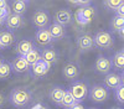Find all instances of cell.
Segmentation results:
<instances>
[{"instance_id": "obj_9", "label": "cell", "mask_w": 124, "mask_h": 109, "mask_svg": "<svg viewBox=\"0 0 124 109\" xmlns=\"http://www.w3.org/2000/svg\"><path fill=\"white\" fill-rule=\"evenodd\" d=\"M4 22H5L6 27L9 29V31H14V30L21 29L25 25V20H24V16H21V15H15V14L10 13Z\"/></svg>"}, {"instance_id": "obj_17", "label": "cell", "mask_w": 124, "mask_h": 109, "mask_svg": "<svg viewBox=\"0 0 124 109\" xmlns=\"http://www.w3.org/2000/svg\"><path fill=\"white\" fill-rule=\"evenodd\" d=\"M47 30H48V32H50V35H51V37H52L54 41L61 40V38H63V37L66 36V29H65L63 26L56 24V22L51 24Z\"/></svg>"}, {"instance_id": "obj_30", "label": "cell", "mask_w": 124, "mask_h": 109, "mask_svg": "<svg viewBox=\"0 0 124 109\" xmlns=\"http://www.w3.org/2000/svg\"><path fill=\"white\" fill-rule=\"evenodd\" d=\"M9 14H10V9H9V6H8V7H4V9H0V20L5 21V19L8 17Z\"/></svg>"}, {"instance_id": "obj_18", "label": "cell", "mask_w": 124, "mask_h": 109, "mask_svg": "<svg viewBox=\"0 0 124 109\" xmlns=\"http://www.w3.org/2000/svg\"><path fill=\"white\" fill-rule=\"evenodd\" d=\"M65 92H66V89L63 87H61V86H55L50 89V93H48V97L55 104H61L62 102V99H63V95H65Z\"/></svg>"}, {"instance_id": "obj_21", "label": "cell", "mask_w": 124, "mask_h": 109, "mask_svg": "<svg viewBox=\"0 0 124 109\" xmlns=\"http://www.w3.org/2000/svg\"><path fill=\"white\" fill-rule=\"evenodd\" d=\"M15 41V36L11 31L9 30H1L0 31V47L1 48H8L10 47Z\"/></svg>"}, {"instance_id": "obj_36", "label": "cell", "mask_w": 124, "mask_h": 109, "mask_svg": "<svg viewBox=\"0 0 124 109\" xmlns=\"http://www.w3.org/2000/svg\"><path fill=\"white\" fill-rule=\"evenodd\" d=\"M118 34H119V36H120V37H123V38H124V27L119 30V31H118Z\"/></svg>"}, {"instance_id": "obj_5", "label": "cell", "mask_w": 124, "mask_h": 109, "mask_svg": "<svg viewBox=\"0 0 124 109\" xmlns=\"http://www.w3.org/2000/svg\"><path fill=\"white\" fill-rule=\"evenodd\" d=\"M93 41L94 45L102 50H109L114 45V38H113L112 34L107 31H99L93 36Z\"/></svg>"}, {"instance_id": "obj_20", "label": "cell", "mask_w": 124, "mask_h": 109, "mask_svg": "<svg viewBox=\"0 0 124 109\" xmlns=\"http://www.w3.org/2000/svg\"><path fill=\"white\" fill-rule=\"evenodd\" d=\"M104 86L107 88H110V89H118L120 86H122V81H120V74H117V73H108L106 74V78H104Z\"/></svg>"}, {"instance_id": "obj_31", "label": "cell", "mask_w": 124, "mask_h": 109, "mask_svg": "<svg viewBox=\"0 0 124 109\" xmlns=\"http://www.w3.org/2000/svg\"><path fill=\"white\" fill-rule=\"evenodd\" d=\"M116 13H117V16H123L124 17V3L116 10Z\"/></svg>"}, {"instance_id": "obj_41", "label": "cell", "mask_w": 124, "mask_h": 109, "mask_svg": "<svg viewBox=\"0 0 124 109\" xmlns=\"http://www.w3.org/2000/svg\"><path fill=\"white\" fill-rule=\"evenodd\" d=\"M122 53H123V55H124V48H123V50H122Z\"/></svg>"}, {"instance_id": "obj_38", "label": "cell", "mask_w": 124, "mask_h": 109, "mask_svg": "<svg viewBox=\"0 0 124 109\" xmlns=\"http://www.w3.org/2000/svg\"><path fill=\"white\" fill-rule=\"evenodd\" d=\"M109 109H122L120 107H113V108H109Z\"/></svg>"}, {"instance_id": "obj_22", "label": "cell", "mask_w": 124, "mask_h": 109, "mask_svg": "<svg viewBox=\"0 0 124 109\" xmlns=\"http://www.w3.org/2000/svg\"><path fill=\"white\" fill-rule=\"evenodd\" d=\"M24 58H25V61L29 63V66H32V65L37 63L39 61H41V52L39 51L37 48H34V50H31L26 56H24Z\"/></svg>"}, {"instance_id": "obj_23", "label": "cell", "mask_w": 124, "mask_h": 109, "mask_svg": "<svg viewBox=\"0 0 124 109\" xmlns=\"http://www.w3.org/2000/svg\"><path fill=\"white\" fill-rule=\"evenodd\" d=\"M110 61H112V66L116 69H118V71H124V55L122 53V51L117 52L113 56V58Z\"/></svg>"}, {"instance_id": "obj_13", "label": "cell", "mask_w": 124, "mask_h": 109, "mask_svg": "<svg viewBox=\"0 0 124 109\" xmlns=\"http://www.w3.org/2000/svg\"><path fill=\"white\" fill-rule=\"evenodd\" d=\"M41 52V61L46 62L47 65H55L57 61H58V53L55 48L52 47H47V48H44Z\"/></svg>"}, {"instance_id": "obj_43", "label": "cell", "mask_w": 124, "mask_h": 109, "mask_svg": "<svg viewBox=\"0 0 124 109\" xmlns=\"http://www.w3.org/2000/svg\"><path fill=\"white\" fill-rule=\"evenodd\" d=\"M0 50H1V47H0Z\"/></svg>"}, {"instance_id": "obj_32", "label": "cell", "mask_w": 124, "mask_h": 109, "mask_svg": "<svg viewBox=\"0 0 124 109\" xmlns=\"http://www.w3.org/2000/svg\"><path fill=\"white\" fill-rule=\"evenodd\" d=\"M70 109H86V108L83 107V104H82V103H76L75 105H72Z\"/></svg>"}, {"instance_id": "obj_6", "label": "cell", "mask_w": 124, "mask_h": 109, "mask_svg": "<svg viewBox=\"0 0 124 109\" xmlns=\"http://www.w3.org/2000/svg\"><path fill=\"white\" fill-rule=\"evenodd\" d=\"M51 17L46 10H36L32 15V24L39 29H46L50 26Z\"/></svg>"}, {"instance_id": "obj_35", "label": "cell", "mask_w": 124, "mask_h": 109, "mask_svg": "<svg viewBox=\"0 0 124 109\" xmlns=\"http://www.w3.org/2000/svg\"><path fill=\"white\" fill-rule=\"evenodd\" d=\"M4 103H5V97H4V94L0 93V108L4 105Z\"/></svg>"}, {"instance_id": "obj_40", "label": "cell", "mask_w": 124, "mask_h": 109, "mask_svg": "<svg viewBox=\"0 0 124 109\" xmlns=\"http://www.w3.org/2000/svg\"><path fill=\"white\" fill-rule=\"evenodd\" d=\"M1 63H3V59H1V58H0V65H1Z\"/></svg>"}, {"instance_id": "obj_29", "label": "cell", "mask_w": 124, "mask_h": 109, "mask_svg": "<svg viewBox=\"0 0 124 109\" xmlns=\"http://www.w3.org/2000/svg\"><path fill=\"white\" fill-rule=\"evenodd\" d=\"M70 5H76V6H81V7H86L92 5V1H86V0H72V1H68Z\"/></svg>"}, {"instance_id": "obj_2", "label": "cell", "mask_w": 124, "mask_h": 109, "mask_svg": "<svg viewBox=\"0 0 124 109\" xmlns=\"http://www.w3.org/2000/svg\"><path fill=\"white\" fill-rule=\"evenodd\" d=\"M88 89L89 88L86 84V82H83V81H75V82H72V84L70 86L68 91L71 92L72 95H73V98L76 99L77 103H82L88 97Z\"/></svg>"}, {"instance_id": "obj_33", "label": "cell", "mask_w": 124, "mask_h": 109, "mask_svg": "<svg viewBox=\"0 0 124 109\" xmlns=\"http://www.w3.org/2000/svg\"><path fill=\"white\" fill-rule=\"evenodd\" d=\"M32 109H48V107L45 105V104H36Z\"/></svg>"}, {"instance_id": "obj_26", "label": "cell", "mask_w": 124, "mask_h": 109, "mask_svg": "<svg viewBox=\"0 0 124 109\" xmlns=\"http://www.w3.org/2000/svg\"><path fill=\"white\" fill-rule=\"evenodd\" d=\"M11 74V67H10V63L8 62H3L0 65V79H6L10 77Z\"/></svg>"}, {"instance_id": "obj_15", "label": "cell", "mask_w": 124, "mask_h": 109, "mask_svg": "<svg viewBox=\"0 0 124 109\" xmlns=\"http://www.w3.org/2000/svg\"><path fill=\"white\" fill-rule=\"evenodd\" d=\"M34 48H35V45L31 40H26V38L20 40V41L17 42V45H16V53L20 57H24Z\"/></svg>"}, {"instance_id": "obj_37", "label": "cell", "mask_w": 124, "mask_h": 109, "mask_svg": "<svg viewBox=\"0 0 124 109\" xmlns=\"http://www.w3.org/2000/svg\"><path fill=\"white\" fill-rule=\"evenodd\" d=\"M120 81H122V86H124V71H123V73L120 74Z\"/></svg>"}, {"instance_id": "obj_39", "label": "cell", "mask_w": 124, "mask_h": 109, "mask_svg": "<svg viewBox=\"0 0 124 109\" xmlns=\"http://www.w3.org/2000/svg\"><path fill=\"white\" fill-rule=\"evenodd\" d=\"M3 24H4V21H3V20H0V26H1Z\"/></svg>"}, {"instance_id": "obj_11", "label": "cell", "mask_w": 124, "mask_h": 109, "mask_svg": "<svg viewBox=\"0 0 124 109\" xmlns=\"http://www.w3.org/2000/svg\"><path fill=\"white\" fill-rule=\"evenodd\" d=\"M96 71L101 74H108L110 73V69H112V61L110 58L106 57V56H99L96 61L94 65Z\"/></svg>"}, {"instance_id": "obj_10", "label": "cell", "mask_w": 124, "mask_h": 109, "mask_svg": "<svg viewBox=\"0 0 124 109\" xmlns=\"http://www.w3.org/2000/svg\"><path fill=\"white\" fill-rule=\"evenodd\" d=\"M50 65H47L44 61H39L37 63L30 66V73L34 78H41L47 74V72L50 71Z\"/></svg>"}, {"instance_id": "obj_14", "label": "cell", "mask_w": 124, "mask_h": 109, "mask_svg": "<svg viewBox=\"0 0 124 109\" xmlns=\"http://www.w3.org/2000/svg\"><path fill=\"white\" fill-rule=\"evenodd\" d=\"M35 40L40 46H48L54 41L47 29H37L35 34Z\"/></svg>"}, {"instance_id": "obj_1", "label": "cell", "mask_w": 124, "mask_h": 109, "mask_svg": "<svg viewBox=\"0 0 124 109\" xmlns=\"http://www.w3.org/2000/svg\"><path fill=\"white\" fill-rule=\"evenodd\" d=\"M9 101L15 108H25L32 101V92L26 87H17L14 88L9 94Z\"/></svg>"}, {"instance_id": "obj_12", "label": "cell", "mask_w": 124, "mask_h": 109, "mask_svg": "<svg viewBox=\"0 0 124 109\" xmlns=\"http://www.w3.org/2000/svg\"><path fill=\"white\" fill-rule=\"evenodd\" d=\"M10 67H11V71H14L17 74H21V73H26L30 71V66L29 63L25 61L24 57H20L17 56L16 58H14L11 63H10Z\"/></svg>"}, {"instance_id": "obj_7", "label": "cell", "mask_w": 124, "mask_h": 109, "mask_svg": "<svg viewBox=\"0 0 124 109\" xmlns=\"http://www.w3.org/2000/svg\"><path fill=\"white\" fill-rule=\"evenodd\" d=\"M55 22L61 25V26H68L72 24L73 21V15L70 11L68 9H61V10H57L56 14H55Z\"/></svg>"}, {"instance_id": "obj_25", "label": "cell", "mask_w": 124, "mask_h": 109, "mask_svg": "<svg viewBox=\"0 0 124 109\" xmlns=\"http://www.w3.org/2000/svg\"><path fill=\"white\" fill-rule=\"evenodd\" d=\"M124 27V17L123 16H114L112 19V21H110V29H112V31H119L120 29Z\"/></svg>"}, {"instance_id": "obj_3", "label": "cell", "mask_w": 124, "mask_h": 109, "mask_svg": "<svg viewBox=\"0 0 124 109\" xmlns=\"http://www.w3.org/2000/svg\"><path fill=\"white\" fill-rule=\"evenodd\" d=\"M89 99L94 103H103L109 98V91L103 84H94L88 89Z\"/></svg>"}, {"instance_id": "obj_28", "label": "cell", "mask_w": 124, "mask_h": 109, "mask_svg": "<svg viewBox=\"0 0 124 109\" xmlns=\"http://www.w3.org/2000/svg\"><path fill=\"white\" fill-rule=\"evenodd\" d=\"M114 95H116L117 102H119L120 104H124V86H120L118 89H116Z\"/></svg>"}, {"instance_id": "obj_8", "label": "cell", "mask_w": 124, "mask_h": 109, "mask_svg": "<svg viewBox=\"0 0 124 109\" xmlns=\"http://www.w3.org/2000/svg\"><path fill=\"white\" fill-rule=\"evenodd\" d=\"M76 45L81 52H88L94 47V41H93V36L88 34H83L77 37L76 40Z\"/></svg>"}, {"instance_id": "obj_42", "label": "cell", "mask_w": 124, "mask_h": 109, "mask_svg": "<svg viewBox=\"0 0 124 109\" xmlns=\"http://www.w3.org/2000/svg\"><path fill=\"white\" fill-rule=\"evenodd\" d=\"M88 109H98V108H88Z\"/></svg>"}, {"instance_id": "obj_16", "label": "cell", "mask_w": 124, "mask_h": 109, "mask_svg": "<svg viewBox=\"0 0 124 109\" xmlns=\"http://www.w3.org/2000/svg\"><path fill=\"white\" fill-rule=\"evenodd\" d=\"M62 72H63V76L66 79H68V81H75L79 74V69H78V66L76 63L68 62L67 65H65Z\"/></svg>"}, {"instance_id": "obj_27", "label": "cell", "mask_w": 124, "mask_h": 109, "mask_svg": "<svg viewBox=\"0 0 124 109\" xmlns=\"http://www.w3.org/2000/svg\"><path fill=\"white\" fill-rule=\"evenodd\" d=\"M124 3V0H106L104 1V5L108 7V9H110V10H116L122 5Z\"/></svg>"}, {"instance_id": "obj_4", "label": "cell", "mask_w": 124, "mask_h": 109, "mask_svg": "<svg viewBox=\"0 0 124 109\" xmlns=\"http://www.w3.org/2000/svg\"><path fill=\"white\" fill-rule=\"evenodd\" d=\"M96 15H97L96 9L92 5H89V6H86V7H79L76 11L75 19L79 25H87L88 22H91L92 20L96 17Z\"/></svg>"}, {"instance_id": "obj_24", "label": "cell", "mask_w": 124, "mask_h": 109, "mask_svg": "<svg viewBox=\"0 0 124 109\" xmlns=\"http://www.w3.org/2000/svg\"><path fill=\"white\" fill-rule=\"evenodd\" d=\"M77 102H76V99L73 98V95H72L71 94V92L68 91V89H67V91L65 92V95H63V99H62V102H61V107L62 108H65V109H70L72 105H75Z\"/></svg>"}, {"instance_id": "obj_34", "label": "cell", "mask_w": 124, "mask_h": 109, "mask_svg": "<svg viewBox=\"0 0 124 109\" xmlns=\"http://www.w3.org/2000/svg\"><path fill=\"white\" fill-rule=\"evenodd\" d=\"M8 3L5 1V0H0V9H4V7H8Z\"/></svg>"}, {"instance_id": "obj_19", "label": "cell", "mask_w": 124, "mask_h": 109, "mask_svg": "<svg viewBox=\"0 0 124 109\" xmlns=\"http://www.w3.org/2000/svg\"><path fill=\"white\" fill-rule=\"evenodd\" d=\"M27 5L29 3L25 0H14V1L10 3V11H11V14L23 16L27 10Z\"/></svg>"}]
</instances>
